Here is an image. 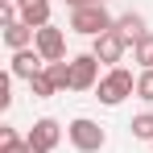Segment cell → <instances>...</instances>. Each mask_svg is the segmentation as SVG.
Instances as JSON below:
<instances>
[{
  "instance_id": "obj_1",
  "label": "cell",
  "mask_w": 153,
  "mask_h": 153,
  "mask_svg": "<svg viewBox=\"0 0 153 153\" xmlns=\"http://www.w3.org/2000/svg\"><path fill=\"white\" fill-rule=\"evenodd\" d=\"M71 29L75 33H83V37H100V33H108V29H116V17L108 13V4H83V8H71Z\"/></svg>"
},
{
  "instance_id": "obj_2",
  "label": "cell",
  "mask_w": 153,
  "mask_h": 153,
  "mask_svg": "<svg viewBox=\"0 0 153 153\" xmlns=\"http://www.w3.org/2000/svg\"><path fill=\"white\" fill-rule=\"evenodd\" d=\"M128 95H137V79H132V71H124V66H112V71L100 79V87H95V100H100L103 108H120Z\"/></svg>"
},
{
  "instance_id": "obj_3",
  "label": "cell",
  "mask_w": 153,
  "mask_h": 153,
  "mask_svg": "<svg viewBox=\"0 0 153 153\" xmlns=\"http://www.w3.org/2000/svg\"><path fill=\"white\" fill-rule=\"evenodd\" d=\"M66 137H71V145H75L79 153H100L103 145H108V132H103V124L87 120V116H75V120L66 124Z\"/></svg>"
},
{
  "instance_id": "obj_4",
  "label": "cell",
  "mask_w": 153,
  "mask_h": 153,
  "mask_svg": "<svg viewBox=\"0 0 153 153\" xmlns=\"http://www.w3.org/2000/svg\"><path fill=\"white\" fill-rule=\"evenodd\" d=\"M132 50V42H128L120 29H108V33H100L95 42H91V54L100 58V62H108V66H120V58Z\"/></svg>"
},
{
  "instance_id": "obj_5",
  "label": "cell",
  "mask_w": 153,
  "mask_h": 153,
  "mask_svg": "<svg viewBox=\"0 0 153 153\" xmlns=\"http://www.w3.org/2000/svg\"><path fill=\"white\" fill-rule=\"evenodd\" d=\"M25 141H29L33 153H54L58 141H62V124H58L54 116H42V120H33V128L25 132Z\"/></svg>"
},
{
  "instance_id": "obj_6",
  "label": "cell",
  "mask_w": 153,
  "mask_h": 153,
  "mask_svg": "<svg viewBox=\"0 0 153 153\" xmlns=\"http://www.w3.org/2000/svg\"><path fill=\"white\" fill-rule=\"evenodd\" d=\"M100 58L87 50V54H75L71 58V83H75V91H95L100 87Z\"/></svg>"
},
{
  "instance_id": "obj_7",
  "label": "cell",
  "mask_w": 153,
  "mask_h": 153,
  "mask_svg": "<svg viewBox=\"0 0 153 153\" xmlns=\"http://www.w3.org/2000/svg\"><path fill=\"white\" fill-rule=\"evenodd\" d=\"M33 50L42 54L46 62H66V33H62L58 25L37 29V37H33Z\"/></svg>"
},
{
  "instance_id": "obj_8",
  "label": "cell",
  "mask_w": 153,
  "mask_h": 153,
  "mask_svg": "<svg viewBox=\"0 0 153 153\" xmlns=\"http://www.w3.org/2000/svg\"><path fill=\"white\" fill-rule=\"evenodd\" d=\"M42 71H46V58L33 50V46H29V50H17L13 62H8V75H13V79H25V83L33 75H42Z\"/></svg>"
},
{
  "instance_id": "obj_9",
  "label": "cell",
  "mask_w": 153,
  "mask_h": 153,
  "mask_svg": "<svg viewBox=\"0 0 153 153\" xmlns=\"http://www.w3.org/2000/svg\"><path fill=\"white\" fill-rule=\"evenodd\" d=\"M17 8H21V21L29 29H46L50 25V0H17Z\"/></svg>"
},
{
  "instance_id": "obj_10",
  "label": "cell",
  "mask_w": 153,
  "mask_h": 153,
  "mask_svg": "<svg viewBox=\"0 0 153 153\" xmlns=\"http://www.w3.org/2000/svg\"><path fill=\"white\" fill-rule=\"evenodd\" d=\"M0 37H4V46H8V50L17 54V50H29V46H33V37H37V29H29L25 21H17V25H8V29H4Z\"/></svg>"
},
{
  "instance_id": "obj_11",
  "label": "cell",
  "mask_w": 153,
  "mask_h": 153,
  "mask_svg": "<svg viewBox=\"0 0 153 153\" xmlns=\"http://www.w3.org/2000/svg\"><path fill=\"white\" fill-rule=\"evenodd\" d=\"M116 29L124 33L128 42H137V37L149 33V21H145V13H120V17H116Z\"/></svg>"
},
{
  "instance_id": "obj_12",
  "label": "cell",
  "mask_w": 153,
  "mask_h": 153,
  "mask_svg": "<svg viewBox=\"0 0 153 153\" xmlns=\"http://www.w3.org/2000/svg\"><path fill=\"white\" fill-rule=\"evenodd\" d=\"M46 75H50V83L58 87V95H62V91H75V83H71V62H46Z\"/></svg>"
},
{
  "instance_id": "obj_13",
  "label": "cell",
  "mask_w": 153,
  "mask_h": 153,
  "mask_svg": "<svg viewBox=\"0 0 153 153\" xmlns=\"http://www.w3.org/2000/svg\"><path fill=\"white\" fill-rule=\"evenodd\" d=\"M132 62H141V71H153V29L132 42Z\"/></svg>"
},
{
  "instance_id": "obj_14",
  "label": "cell",
  "mask_w": 153,
  "mask_h": 153,
  "mask_svg": "<svg viewBox=\"0 0 153 153\" xmlns=\"http://www.w3.org/2000/svg\"><path fill=\"white\" fill-rule=\"evenodd\" d=\"M29 95H33V100H54V95H58V87H54L50 75L42 71V75H33V79H29Z\"/></svg>"
},
{
  "instance_id": "obj_15",
  "label": "cell",
  "mask_w": 153,
  "mask_h": 153,
  "mask_svg": "<svg viewBox=\"0 0 153 153\" xmlns=\"http://www.w3.org/2000/svg\"><path fill=\"white\" fill-rule=\"evenodd\" d=\"M128 132H132L137 141H149V145H153V112H141V116H132Z\"/></svg>"
},
{
  "instance_id": "obj_16",
  "label": "cell",
  "mask_w": 153,
  "mask_h": 153,
  "mask_svg": "<svg viewBox=\"0 0 153 153\" xmlns=\"http://www.w3.org/2000/svg\"><path fill=\"white\" fill-rule=\"evenodd\" d=\"M137 95L145 103H153V71H141V75H137Z\"/></svg>"
},
{
  "instance_id": "obj_17",
  "label": "cell",
  "mask_w": 153,
  "mask_h": 153,
  "mask_svg": "<svg viewBox=\"0 0 153 153\" xmlns=\"http://www.w3.org/2000/svg\"><path fill=\"white\" fill-rule=\"evenodd\" d=\"M0 153H33V149H29L25 137H17V141H4V145H0Z\"/></svg>"
},
{
  "instance_id": "obj_18",
  "label": "cell",
  "mask_w": 153,
  "mask_h": 153,
  "mask_svg": "<svg viewBox=\"0 0 153 153\" xmlns=\"http://www.w3.org/2000/svg\"><path fill=\"white\" fill-rule=\"evenodd\" d=\"M8 103H13V75L0 79V108H8Z\"/></svg>"
},
{
  "instance_id": "obj_19",
  "label": "cell",
  "mask_w": 153,
  "mask_h": 153,
  "mask_svg": "<svg viewBox=\"0 0 153 153\" xmlns=\"http://www.w3.org/2000/svg\"><path fill=\"white\" fill-rule=\"evenodd\" d=\"M4 141H17V128L13 124H0V145H4Z\"/></svg>"
},
{
  "instance_id": "obj_20",
  "label": "cell",
  "mask_w": 153,
  "mask_h": 153,
  "mask_svg": "<svg viewBox=\"0 0 153 153\" xmlns=\"http://www.w3.org/2000/svg\"><path fill=\"white\" fill-rule=\"evenodd\" d=\"M71 8H83V4H95V0H66Z\"/></svg>"
},
{
  "instance_id": "obj_21",
  "label": "cell",
  "mask_w": 153,
  "mask_h": 153,
  "mask_svg": "<svg viewBox=\"0 0 153 153\" xmlns=\"http://www.w3.org/2000/svg\"><path fill=\"white\" fill-rule=\"evenodd\" d=\"M0 4H17V0H0Z\"/></svg>"
},
{
  "instance_id": "obj_22",
  "label": "cell",
  "mask_w": 153,
  "mask_h": 153,
  "mask_svg": "<svg viewBox=\"0 0 153 153\" xmlns=\"http://www.w3.org/2000/svg\"><path fill=\"white\" fill-rule=\"evenodd\" d=\"M100 4H108V0H100Z\"/></svg>"
}]
</instances>
